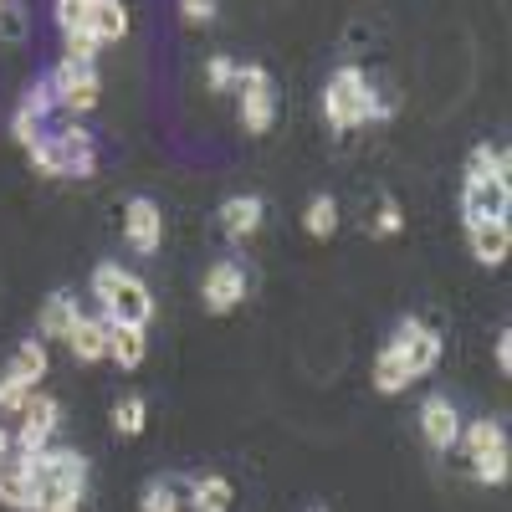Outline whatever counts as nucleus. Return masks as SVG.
<instances>
[{"mask_svg": "<svg viewBox=\"0 0 512 512\" xmlns=\"http://www.w3.org/2000/svg\"><path fill=\"white\" fill-rule=\"evenodd\" d=\"M93 297H98V313L108 323H134V328H149L159 303L139 272H128L123 262H98L93 267Z\"/></svg>", "mask_w": 512, "mask_h": 512, "instance_id": "obj_1", "label": "nucleus"}, {"mask_svg": "<svg viewBox=\"0 0 512 512\" xmlns=\"http://www.w3.org/2000/svg\"><path fill=\"white\" fill-rule=\"evenodd\" d=\"M88 477H93V461L88 456L72 451V446L47 441V446L36 451V512H47L57 502H82Z\"/></svg>", "mask_w": 512, "mask_h": 512, "instance_id": "obj_2", "label": "nucleus"}, {"mask_svg": "<svg viewBox=\"0 0 512 512\" xmlns=\"http://www.w3.org/2000/svg\"><path fill=\"white\" fill-rule=\"evenodd\" d=\"M369 88L374 82L364 77V67H338L323 82V118L333 134H349V128L369 123Z\"/></svg>", "mask_w": 512, "mask_h": 512, "instance_id": "obj_3", "label": "nucleus"}, {"mask_svg": "<svg viewBox=\"0 0 512 512\" xmlns=\"http://www.w3.org/2000/svg\"><path fill=\"white\" fill-rule=\"evenodd\" d=\"M246 292H251L246 262L241 256H216V262L205 267V277H200V308L210 318H226V313H236L246 303Z\"/></svg>", "mask_w": 512, "mask_h": 512, "instance_id": "obj_4", "label": "nucleus"}, {"mask_svg": "<svg viewBox=\"0 0 512 512\" xmlns=\"http://www.w3.org/2000/svg\"><path fill=\"white\" fill-rule=\"evenodd\" d=\"M390 344L400 349V359H405L410 379H425L431 369H441V359H446V338H441V328H431V323L415 318V313L395 323Z\"/></svg>", "mask_w": 512, "mask_h": 512, "instance_id": "obj_5", "label": "nucleus"}, {"mask_svg": "<svg viewBox=\"0 0 512 512\" xmlns=\"http://www.w3.org/2000/svg\"><path fill=\"white\" fill-rule=\"evenodd\" d=\"M47 77H52V93H57V113L82 118V113H93V108H98V98H103L98 62H67V57H62Z\"/></svg>", "mask_w": 512, "mask_h": 512, "instance_id": "obj_6", "label": "nucleus"}, {"mask_svg": "<svg viewBox=\"0 0 512 512\" xmlns=\"http://www.w3.org/2000/svg\"><path fill=\"white\" fill-rule=\"evenodd\" d=\"M236 98H241V128L246 134H272L277 123V88L262 62H246L236 72Z\"/></svg>", "mask_w": 512, "mask_h": 512, "instance_id": "obj_7", "label": "nucleus"}, {"mask_svg": "<svg viewBox=\"0 0 512 512\" xmlns=\"http://www.w3.org/2000/svg\"><path fill=\"white\" fill-rule=\"evenodd\" d=\"M57 431H62V400H57V395L31 390V395H26V405L16 410L11 446H21V451H41L47 441H57Z\"/></svg>", "mask_w": 512, "mask_h": 512, "instance_id": "obj_8", "label": "nucleus"}, {"mask_svg": "<svg viewBox=\"0 0 512 512\" xmlns=\"http://www.w3.org/2000/svg\"><path fill=\"white\" fill-rule=\"evenodd\" d=\"M461 405H456V395H446V390H436V395H425V405H420V436H425V446L431 451H456V436H461Z\"/></svg>", "mask_w": 512, "mask_h": 512, "instance_id": "obj_9", "label": "nucleus"}, {"mask_svg": "<svg viewBox=\"0 0 512 512\" xmlns=\"http://www.w3.org/2000/svg\"><path fill=\"white\" fill-rule=\"evenodd\" d=\"M57 154H62V180H93L98 175V139L88 123H62L52 128Z\"/></svg>", "mask_w": 512, "mask_h": 512, "instance_id": "obj_10", "label": "nucleus"}, {"mask_svg": "<svg viewBox=\"0 0 512 512\" xmlns=\"http://www.w3.org/2000/svg\"><path fill=\"white\" fill-rule=\"evenodd\" d=\"M507 205H512V180L482 175L461 185V221H507Z\"/></svg>", "mask_w": 512, "mask_h": 512, "instance_id": "obj_11", "label": "nucleus"}, {"mask_svg": "<svg viewBox=\"0 0 512 512\" xmlns=\"http://www.w3.org/2000/svg\"><path fill=\"white\" fill-rule=\"evenodd\" d=\"M123 241L134 246L139 256H159L164 246V216H159V205L149 195H134L123 205Z\"/></svg>", "mask_w": 512, "mask_h": 512, "instance_id": "obj_12", "label": "nucleus"}, {"mask_svg": "<svg viewBox=\"0 0 512 512\" xmlns=\"http://www.w3.org/2000/svg\"><path fill=\"white\" fill-rule=\"evenodd\" d=\"M77 318H82V303L72 292H47L41 308H36V338L41 344H67V333H72Z\"/></svg>", "mask_w": 512, "mask_h": 512, "instance_id": "obj_13", "label": "nucleus"}, {"mask_svg": "<svg viewBox=\"0 0 512 512\" xmlns=\"http://www.w3.org/2000/svg\"><path fill=\"white\" fill-rule=\"evenodd\" d=\"M216 221H221L226 241H251L256 231H262V221H267V200L262 195H231L216 210Z\"/></svg>", "mask_w": 512, "mask_h": 512, "instance_id": "obj_14", "label": "nucleus"}, {"mask_svg": "<svg viewBox=\"0 0 512 512\" xmlns=\"http://www.w3.org/2000/svg\"><path fill=\"white\" fill-rule=\"evenodd\" d=\"M108 338H113V323L103 313H82L67 333V349L77 364H98V359H108Z\"/></svg>", "mask_w": 512, "mask_h": 512, "instance_id": "obj_15", "label": "nucleus"}, {"mask_svg": "<svg viewBox=\"0 0 512 512\" xmlns=\"http://www.w3.org/2000/svg\"><path fill=\"white\" fill-rule=\"evenodd\" d=\"M466 226V246H472V262L482 267H502L507 246H512V226L507 221H461Z\"/></svg>", "mask_w": 512, "mask_h": 512, "instance_id": "obj_16", "label": "nucleus"}, {"mask_svg": "<svg viewBox=\"0 0 512 512\" xmlns=\"http://www.w3.org/2000/svg\"><path fill=\"white\" fill-rule=\"evenodd\" d=\"M180 492H185V507H190V512H231V502H236V487H231L221 472L185 477Z\"/></svg>", "mask_w": 512, "mask_h": 512, "instance_id": "obj_17", "label": "nucleus"}, {"mask_svg": "<svg viewBox=\"0 0 512 512\" xmlns=\"http://www.w3.org/2000/svg\"><path fill=\"white\" fill-rule=\"evenodd\" d=\"M456 451H461L466 461H477V456H492V451H507V425H502L497 415H477V420H461Z\"/></svg>", "mask_w": 512, "mask_h": 512, "instance_id": "obj_18", "label": "nucleus"}, {"mask_svg": "<svg viewBox=\"0 0 512 512\" xmlns=\"http://www.w3.org/2000/svg\"><path fill=\"white\" fill-rule=\"evenodd\" d=\"M52 344H41V338L31 333V338H21V344L11 349V364H6V374H16L21 384H31V390H41V379H47V369H52V354H47Z\"/></svg>", "mask_w": 512, "mask_h": 512, "instance_id": "obj_19", "label": "nucleus"}, {"mask_svg": "<svg viewBox=\"0 0 512 512\" xmlns=\"http://www.w3.org/2000/svg\"><path fill=\"white\" fill-rule=\"evenodd\" d=\"M149 354V328H134V323H113V338H108V359L123 369V374H134Z\"/></svg>", "mask_w": 512, "mask_h": 512, "instance_id": "obj_20", "label": "nucleus"}, {"mask_svg": "<svg viewBox=\"0 0 512 512\" xmlns=\"http://www.w3.org/2000/svg\"><path fill=\"white\" fill-rule=\"evenodd\" d=\"M410 384H415V379H410L400 349H395V344H384V349L374 354V390H379V395H405Z\"/></svg>", "mask_w": 512, "mask_h": 512, "instance_id": "obj_21", "label": "nucleus"}, {"mask_svg": "<svg viewBox=\"0 0 512 512\" xmlns=\"http://www.w3.org/2000/svg\"><path fill=\"white\" fill-rule=\"evenodd\" d=\"M88 31H98L103 47H108V41H123V36H128L123 0H93V6H88Z\"/></svg>", "mask_w": 512, "mask_h": 512, "instance_id": "obj_22", "label": "nucleus"}, {"mask_svg": "<svg viewBox=\"0 0 512 512\" xmlns=\"http://www.w3.org/2000/svg\"><path fill=\"white\" fill-rule=\"evenodd\" d=\"M482 175L512 180V149L507 144H477L472 149V159H466V180H482Z\"/></svg>", "mask_w": 512, "mask_h": 512, "instance_id": "obj_23", "label": "nucleus"}, {"mask_svg": "<svg viewBox=\"0 0 512 512\" xmlns=\"http://www.w3.org/2000/svg\"><path fill=\"white\" fill-rule=\"evenodd\" d=\"M180 482L185 477H154V482H144V497H139V507L144 512H185V492H180Z\"/></svg>", "mask_w": 512, "mask_h": 512, "instance_id": "obj_24", "label": "nucleus"}, {"mask_svg": "<svg viewBox=\"0 0 512 512\" xmlns=\"http://www.w3.org/2000/svg\"><path fill=\"white\" fill-rule=\"evenodd\" d=\"M108 420H113V431H118V436H144V425H149V405H144V395H118Z\"/></svg>", "mask_w": 512, "mask_h": 512, "instance_id": "obj_25", "label": "nucleus"}, {"mask_svg": "<svg viewBox=\"0 0 512 512\" xmlns=\"http://www.w3.org/2000/svg\"><path fill=\"white\" fill-rule=\"evenodd\" d=\"M303 226H308L313 241H328V236L338 231V200H333V195H313L308 210H303Z\"/></svg>", "mask_w": 512, "mask_h": 512, "instance_id": "obj_26", "label": "nucleus"}, {"mask_svg": "<svg viewBox=\"0 0 512 512\" xmlns=\"http://www.w3.org/2000/svg\"><path fill=\"white\" fill-rule=\"evenodd\" d=\"M62 57H67V62H98V57H103V41H98V31H88V26H72V31H62Z\"/></svg>", "mask_w": 512, "mask_h": 512, "instance_id": "obj_27", "label": "nucleus"}, {"mask_svg": "<svg viewBox=\"0 0 512 512\" xmlns=\"http://www.w3.org/2000/svg\"><path fill=\"white\" fill-rule=\"evenodd\" d=\"M26 159H31V169L41 180H62V154H57V139H52V128L41 134L31 149H26Z\"/></svg>", "mask_w": 512, "mask_h": 512, "instance_id": "obj_28", "label": "nucleus"}, {"mask_svg": "<svg viewBox=\"0 0 512 512\" xmlns=\"http://www.w3.org/2000/svg\"><path fill=\"white\" fill-rule=\"evenodd\" d=\"M236 72H241V62H231L226 52H210L205 57V88L210 93H236Z\"/></svg>", "mask_w": 512, "mask_h": 512, "instance_id": "obj_29", "label": "nucleus"}, {"mask_svg": "<svg viewBox=\"0 0 512 512\" xmlns=\"http://www.w3.org/2000/svg\"><path fill=\"white\" fill-rule=\"evenodd\" d=\"M21 113H31V118H41V123H47V118L57 113V93H52V77H36L31 88L21 93Z\"/></svg>", "mask_w": 512, "mask_h": 512, "instance_id": "obj_30", "label": "nucleus"}, {"mask_svg": "<svg viewBox=\"0 0 512 512\" xmlns=\"http://www.w3.org/2000/svg\"><path fill=\"white\" fill-rule=\"evenodd\" d=\"M472 477H477L482 487H502V482H507V451L477 456V461H472Z\"/></svg>", "mask_w": 512, "mask_h": 512, "instance_id": "obj_31", "label": "nucleus"}, {"mask_svg": "<svg viewBox=\"0 0 512 512\" xmlns=\"http://www.w3.org/2000/svg\"><path fill=\"white\" fill-rule=\"evenodd\" d=\"M26 395H31V384H21L16 374H0V415L16 420V410L26 405Z\"/></svg>", "mask_w": 512, "mask_h": 512, "instance_id": "obj_32", "label": "nucleus"}, {"mask_svg": "<svg viewBox=\"0 0 512 512\" xmlns=\"http://www.w3.org/2000/svg\"><path fill=\"white\" fill-rule=\"evenodd\" d=\"M88 6H93V0H52V21H57L62 31L88 26Z\"/></svg>", "mask_w": 512, "mask_h": 512, "instance_id": "obj_33", "label": "nucleus"}, {"mask_svg": "<svg viewBox=\"0 0 512 512\" xmlns=\"http://www.w3.org/2000/svg\"><path fill=\"white\" fill-rule=\"evenodd\" d=\"M395 108H400V93L395 88H369V123H390L395 118Z\"/></svg>", "mask_w": 512, "mask_h": 512, "instance_id": "obj_34", "label": "nucleus"}, {"mask_svg": "<svg viewBox=\"0 0 512 512\" xmlns=\"http://www.w3.org/2000/svg\"><path fill=\"white\" fill-rule=\"evenodd\" d=\"M405 231V210L395 205V200H384L379 210H374V236H400Z\"/></svg>", "mask_w": 512, "mask_h": 512, "instance_id": "obj_35", "label": "nucleus"}, {"mask_svg": "<svg viewBox=\"0 0 512 512\" xmlns=\"http://www.w3.org/2000/svg\"><path fill=\"white\" fill-rule=\"evenodd\" d=\"M41 134H47V128H41V118H31V113H21V108H16V118H11V139H16L21 149H31Z\"/></svg>", "mask_w": 512, "mask_h": 512, "instance_id": "obj_36", "label": "nucleus"}, {"mask_svg": "<svg viewBox=\"0 0 512 512\" xmlns=\"http://www.w3.org/2000/svg\"><path fill=\"white\" fill-rule=\"evenodd\" d=\"M180 16H185L190 26H205L210 16H216V0H180Z\"/></svg>", "mask_w": 512, "mask_h": 512, "instance_id": "obj_37", "label": "nucleus"}, {"mask_svg": "<svg viewBox=\"0 0 512 512\" xmlns=\"http://www.w3.org/2000/svg\"><path fill=\"white\" fill-rule=\"evenodd\" d=\"M497 374H512V328L497 333Z\"/></svg>", "mask_w": 512, "mask_h": 512, "instance_id": "obj_38", "label": "nucleus"}, {"mask_svg": "<svg viewBox=\"0 0 512 512\" xmlns=\"http://www.w3.org/2000/svg\"><path fill=\"white\" fill-rule=\"evenodd\" d=\"M6 461H11V431L0 425V466H6Z\"/></svg>", "mask_w": 512, "mask_h": 512, "instance_id": "obj_39", "label": "nucleus"}, {"mask_svg": "<svg viewBox=\"0 0 512 512\" xmlns=\"http://www.w3.org/2000/svg\"><path fill=\"white\" fill-rule=\"evenodd\" d=\"M47 512H82V502H57V507H47Z\"/></svg>", "mask_w": 512, "mask_h": 512, "instance_id": "obj_40", "label": "nucleus"}, {"mask_svg": "<svg viewBox=\"0 0 512 512\" xmlns=\"http://www.w3.org/2000/svg\"><path fill=\"white\" fill-rule=\"evenodd\" d=\"M303 512H328V507H303Z\"/></svg>", "mask_w": 512, "mask_h": 512, "instance_id": "obj_41", "label": "nucleus"}, {"mask_svg": "<svg viewBox=\"0 0 512 512\" xmlns=\"http://www.w3.org/2000/svg\"><path fill=\"white\" fill-rule=\"evenodd\" d=\"M0 11H6V0H0Z\"/></svg>", "mask_w": 512, "mask_h": 512, "instance_id": "obj_42", "label": "nucleus"}]
</instances>
